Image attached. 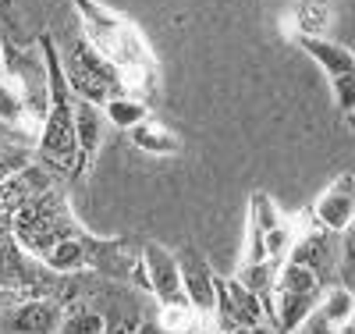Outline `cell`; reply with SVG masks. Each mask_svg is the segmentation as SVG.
<instances>
[{"mask_svg":"<svg viewBox=\"0 0 355 334\" xmlns=\"http://www.w3.org/2000/svg\"><path fill=\"white\" fill-rule=\"evenodd\" d=\"M43 65H46V85H50V100H46V117L36 139V157L40 167L53 171V174H82V153H78V128H75V107L78 97L71 93V85L64 78V65H61V50H57L53 36H40L36 40Z\"/></svg>","mask_w":355,"mask_h":334,"instance_id":"1","label":"cell"},{"mask_svg":"<svg viewBox=\"0 0 355 334\" xmlns=\"http://www.w3.org/2000/svg\"><path fill=\"white\" fill-rule=\"evenodd\" d=\"M71 8L78 15V36L93 43L110 65L121 68V75L160 72L153 47L146 43L142 28L132 18L117 15L114 8L100 4V0H71Z\"/></svg>","mask_w":355,"mask_h":334,"instance_id":"2","label":"cell"},{"mask_svg":"<svg viewBox=\"0 0 355 334\" xmlns=\"http://www.w3.org/2000/svg\"><path fill=\"white\" fill-rule=\"evenodd\" d=\"M323 278L316 270L302 267V263H284L281 267V278H277V288H274V302L266 306V317H270V327L277 334H295L302 331L316 310L323 302Z\"/></svg>","mask_w":355,"mask_h":334,"instance_id":"3","label":"cell"},{"mask_svg":"<svg viewBox=\"0 0 355 334\" xmlns=\"http://www.w3.org/2000/svg\"><path fill=\"white\" fill-rule=\"evenodd\" d=\"M61 65H64V78H68V85H71V93H75L78 100H89V103L103 107L110 97L128 93L121 68L110 65V60H107L93 43H89V40H82V36L61 53Z\"/></svg>","mask_w":355,"mask_h":334,"instance_id":"4","label":"cell"},{"mask_svg":"<svg viewBox=\"0 0 355 334\" xmlns=\"http://www.w3.org/2000/svg\"><path fill=\"white\" fill-rule=\"evenodd\" d=\"M214 320H217V331H220V334H227V331H234V327L270 324L263 299L252 295L234 274H231V278H217V310H214Z\"/></svg>","mask_w":355,"mask_h":334,"instance_id":"5","label":"cell"},{"mask_svg":"<svg viewBox=\"0 0 355 334\" xmlns=\"http://www.w3.org/2000/svg\"><path fill=\"white\" fill-rule=\"evenodd\" d=\"M139 256H142V270H146V292H150L160 306H189L185 288H182V263H178V256L167 253L164 246H157V242L142 246Z\"/></svg>","mask_w":355,"mask_h":334,"instance_id":"6","label":"cell"},{"mask_svg":"<svg viewBox=\"0 0 355 334\" xmlns=\"http://www.w3.org/2000/svg\"><path fill=\"white\" fill-rule=\"evenodd\" d=\"M313 224H320L331 235H345L355 224V174H341L334 178L327 189L320 192V199L309 210Z\"/></svg>","mask_w":355,"mask_h":334,"instance_id":"7","label":"cell"},{"mask_svg":"<svg viewBox=\"0 0 355 334\" xmlns=\"http://www.w3.org/2000/svg\"><path fill=\"white\" fill-rule=\"evenodd\" d=\"M178 263H182V288H185V302L192 306V313L196 317H214V310H217V274L210 270V263L192 249H185L178 256Z\"/></svg>","mask_w":355,"mask_h":334,"instance_id":"8","label":"cell"},{"mask_svg":"<svg viewBox=\"0 0 355 334\" xmlns=\"http://www.w3.org/2000/svg\"><path fill=\"white\" fill-rule=\"evenodd\" d=\"M338 235L323 231L320 224H313V231H299V238H295V249H291V263H302L309 270H316V274L327 281L334 270H338V249H334Z\"/></svg>","mask_w":355,"mask_h":334,"instance_id":"9","label":"cell"},{"mask_svg":"<svg viewBox=\"0 0 355 334\" xmlns=\"http://www.w3.org/2000/svg\"><path fill=\"white\" fill-rule=\"evenodd\" d=\"M64 313L57 299H28L11 313V334H61Z\"/></svg>","mask_w":355,"mask_h":334,"instance_id":"10","label":"cell"},{"mask_svg":"<svg viewBox=\"0 0 355 334\" xmlns=\"http://www.w3.org/2000/svg\"><path fill=\"white\" fill-rule=\"evenodd\" d=\"M334 25V4L331 0H291L284 15V28L291 40L302 36H327Z\"/></svg>","mask_w":355,"mask_h":334,"instance_id":"11","label":"cell"},{"mask_svg":"<svg viewBox=\"0 0 355 334\" xmlns=\"http://www.w3.org/2000/svg\"><path fill=\"white\" fill-rule=\"evenodd\" d=\"M75 128H78V153H82V174H85L89 164L96 160L100 142H103V132H107V114H103V107L89 103V100H78V107H75Z\"/></svg>","mask_w":355,"mask_h":334,"instance_id":"12","label":"cell"},{"mask_svg":"<svg viewBox=\"0 0 355 334\" xmlns=\"http://www.w3.org/2000/svg\"><path fill=\"white\" fill-rule=\"evenodd\" d=\"M295 43H299L316 60L320 72L327 75V78H338V75H345V72L355 68V50H348V47H341V43H334L327 36H302V40H295Z\"/></svg>","mask_w":355,"mask_h":334,"instance_id":"13","label":"cell"},{"mask_svg":"<svg viewBox=\"0 0 355 334\" xmlns=\"http://www.w3.org/2000/svg\"><path fill=\"white\" fill-rule=\"evenodd\" d=\"M128 139L135 142V149L153 153V157H174V153H182V135H178L174 128H167L164 121H157V117H150V121H142L139 128H132Z\"/></svg>","mask_w":355,"mask_h":334,"instance_id":"14","label":"cell"},{"mask_svg":"<svg viewBox=\"0 0 355 334\" xmlns=\"http://www.w3.org/2000/svg\"><path fill=\"white\" fill-rule=\"evenodd\" d=\"M93 256H96L93 242H89L85 235H71V238L57 242V246L43 256V263H46L50 270H57V274H75V270H82V267L93 263Z\"/></svg>","mask_w":355,"mask_h":334,"instance_id":"15","label":"cell"},{"mask_svg":"<svg viewBox=\"0 0 355 334\" xmlns=\"http://www.w3.org/2000/svg\"><path fill=\"white\" fill-rule=\"evenodd\" d=\"M103 114H107V125L121 128V132H132V128L142 125V121L153 117V114H150V103L139 100V97H128V93L110 97V100L103 103Z\"/></svg>","mask_w":355,"mask_h":334,"instance_id":"16","label":"cell"},{"mask_svg":"<svg viewBox=\"0 0 355 334\" xmlns=\"http://www.w3.org/2000/svg\"><path fill=\"white\" fill-rule=\"evenodd\" d=\"M234 278H239L252 295H259V299H263V306H270V302H274V288H277V278H281V263H274V260L242 263Z\"/></svg>","mask_w":355,"mask_h":334,"instance_id":"17","label":"cell"},{"mask_svg":"<svg viewBox=\"0 0 355 334\" xmlns=\"http://www.w3.org/2000/svg\"><path fill=\"white\" fill-rule=\"evenodd\" d=\"M323 320H327L331 327H341L355 317V292L345 288V285H334L323 292V302H320V310H316Z\"/></svg>","mask_w":355,"mask_h":334,"instance_id":"18","label":"cell"},{"mask_svg":"<svg viewBox=\"0 0 355 334\" xmlns=\"http://www.w3.org/2000/svg\"><path fill=\"white\" fill-rule=\"evenodd\" d=\"M0 121L11 128H28V114H25V100L18 93V85L8 78V72L0 68Z\"/></svg>","mask_w":355,"mask_h":334,"instance_id":"19","label":"cell"},{"mask_svg":"<svg viewBox=\"0 0 355 334\" xmlns=\"http://www.w3.org/2000/svg\"><path fill=\"white\" fill-rule=\"evenodd\" d=\"M277 224H284V214H281V206L266 196V192H252V199H249V228H256V231H274Z\"/></svg>","mask_w":355,"mask_h":334,"instance_id":"20","label":"cell"},{"mask_svg":"<svg viewBox=\"0 0 355 334\" xmlns=\"http://www.w3.org/2000/svg\"><path fill=\"white\" fill-rule=\"evenodd\" d=\"M103 331H107V317L93 306H78L61 324V334H103Z\"/></svg>","mask_w":355,"mask_h":334,"instance_id":"21","label":"cell"},{"mask_svg":"<svg viewBox=\"0 0 355 334\" xmlns=\"http://www.w3.org/2000/svg\"><path fill=\"white\" fill-rule=\"evenodd\" d=\"M331 93H334V103H338V110L345 117L355 114V68L338 75V78H331Z\"/></svg>","mask_w":355,"mask_h":334,"instance_id":"22","label":"cell"},{"mask_svg":"<svg viewBox=\"0 0 355 334\" xmlns=\"http://www.w3.org/2000/svg\"><path fill=\"white\" fill-rule=\"evenodd\" d=\"M0 40L15 43V0H0Z\"/></svg>","mask_w":355,"mask_h":334,"instance_id":"23","label":"cell"},{"mask_svg":"<svg viewBox=\"0 0 355 334\" xmlns=\"http://www.w3.org/2000/svg\"><path fill=\"white\" fill-rule=\"evenodd\" d=\"M139 317H121V320H107V331L103 334H135L139 331Z\"/></svg>","mask_w":355,"mask_h":334,"instance_id":"24","label":"cell"},{"mask_svg":"<svg viewBox=\"0 0 355 334\" xmlns=\"http://www.w3.org/2000/svg\"><path fill=\"white\" fill-rule=\"evenodd\" d=\"M338 270H341V278H345V288L355 292V249H352V246L345 249V260H341Z\"/></svg>","mask_w":355,"mask_h":334,"instance_id":"25","label":"cell"},{"mask_svg":"<svg viewBox=\"0 0 355 334\" xmlns=\"http://www.w3.org/2000/svg\"><path fill=\"white\" fill-rule=\"evenodd\" d=\"M135 334H171V331H167V327H164L160 320H142Z\"/></svg>","mask_w":355,"mask_h":334,"instance_id":"26","label":"cell"},{"mask_svg":"<svg viewBox=\"0 0 355 334\" xmlns=\"http://www.w3.org/2000/svg\"><path fill=\"white\" fill-rule=\"evenodd\" d=\"M227 334H277L270 324H259V327H234V331H227Z\"/></svg>","mask_w":355,"mask_h":334,"instance_id":"27","label":"cell"},{"mask_svg":"<svg viewBox=\"0 0 355 334\" xmlns=\"http://www.w3.org/2000/svg\"><path fill=\"white\" fill-rule=\"evenodd\" d=\"M185 334H220V331H206V327H189Z\"/></svg>","mask_w":355,"mask_h":334,"instance_id":"28","label":"cell"},{"mask_svg":"<svg viewBox=\"0 0 355 334\" xmlns=\"http://www.w3.org/2000/svg\"><path fill=\"white\" fill-rule=\"evenodd\" d=\"M348 128L355 132V114H348Z\"/></svg>","mask_w":355,"mask_h":334,"instance_id":"29","label":"cell"}]
</instances>
